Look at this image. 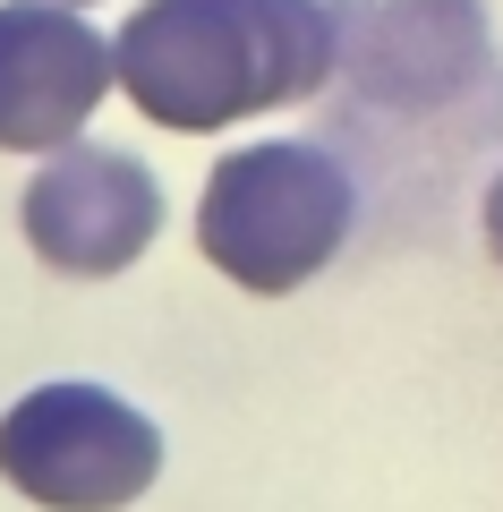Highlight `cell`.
<instances>
[{
  "label": "cell",
  "instance_id": "cell-5",
  "mask_svg": "<svg viewBox=\"0 0 503 512\" xmlns=\"http://www.w3.org/2000/svg\"><path fill=\"white\" fill-rule=\"evenodd\" d=\"M333 69L376 111H444L486 77V9L478 0H342Z\"/></svg>",
  "mask_w": 503,
  "mask_h": 512
},
{
  "label": "cell",
  "instance_id": "cell-4",
  "mask_svg": "<svg viewBox=\"0 0 503 512\" xmlns=\"http://www.w3.org/2000/svg\"><path fill=\"white\" fill-rule=\"evenodd\" d=\"M26 239H35V256L52 265V274H128L145 248H154L162 231V188L154 171L137 163V154L120 146H52L43 154V171L26 180Z\"/></svg>",
  "mask_w": 503,
  "mask_h": 512
},
{
  "label": "cell",
  "instance_id": "cell-3",
  "mask_svg": "<svg viewBox=\"0 0 503 512\" xmlns=\"http://www.w3.org/2000/svg\"><path fill=\"white\" fill-rule=\"evenodd\" d=\"M162 436L103 384H43L0 419V478L43 512H120L154 487Z\"/></svg>",
  "mask_w": 503,
  "mask_h": 512
},
{
  "label": "cell",
  "instance_id": "cell-7",
  "mask_svg": "<svg viewBox=\"0 0 503 512\" xmlns=\"http://www.w3.org/2000/svg\"><path fill=\"white\" fill-rule=\"evenodd\" d=\"M486 248L503 256V171H495V188H486Z\"/></svg>",
  "mask_w": 503,
  "mask_h": 512
},
{
  "label": "cell",
  "instance_id": "cell-1",
  "mask_svg": "<svg viewBox=\"0 0 503 512\" xmlns=\"http://www.w3.org/2000/svg\"><path fill=\"white\" fill-rule=\"evenodd\" d=\"M111 77L154 128H231L333 77V9L316 0H145L111 43Z\"/></svg>",
  "mask_w": 503,
  "mask_h": 512
},
{
  "label": "cell",
  "instance_id": "cell-2",
  "mask_svg": "<svg viewBox=\"0 0 503 512\" xmlns=\"http://www.w3.org/2000/svg\"><path fill=\"white\" fill-rule=\"evenodd\" d=\"M350 214H359V180L342 154L307 146V137H256V146L214 163L197 205V248L239 291L273 299L342 256Z\"/></svg>",
  "mask_w": 503,
  "mask_h": 512
},
{
  "label": "cell",
  "instance_id": "cell-6",
  "mask_svg": "<svg viewBox=\"0 0 503 512\" xmlns=\"http://www.w3.org/2000/svg\"><path fill=\"white\" fill-rule=\"evenodd\" d=\"M111 43L60 0H0V146L52 154L94 120Z\"/></svg>",
  "mask_w": 503,
  "mask_h": 512
}]
</instances>
